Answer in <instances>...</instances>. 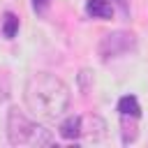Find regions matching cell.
<instances>
[{"label": "cell", "instance_id": "cell-1", "mask_svg": "<svg viewBox=\"0 0 148 148\" xmlns=\"http://www.w3.org/2000/svg\"><path fill=\"white\" fill-rule=\"evenodd\" d=\"M23 99L35 118L58 120L69 106V88L49 72H35L25 81Z\"/></svg>", "mask_w": 148, "mask_h": 148}, {"label": "cell", "instance_id": "cell-2", "mask_svg": "<svg viewBox=\"0 0 148 148\" xmlns=\"http://www.w3.org/2000/svg\"><path fill=\"white\" fill-rule=\"evenodd\" d=\"M7 136H9V143L14 146H53L56 143L53 134L44 125L30 120L16 106H12L7 113Z\"/></svg>", "mask_w": 148, "mask_h": 148}, {"label": "cell", "instance_id": "cell-3", "mask_svg": "<svg viewBox=\"0 0 148 148\" xmlns=\"http://www.w3.org/2000/svg\"><path fill=\"white\" fill-rule=\"evenodd\" d=\"M134 46H136V37L132 32L118 30V32L104 35L102 42H99V46H97V51H99V58L102 60H109V58H118V56L132 51Z\"/></svg>", "mask_w": 148, "mask_h": 148}, {"label": "cell", "instance_id": "cell-4", "mask_svg": "<svg viewBox=\"0 0 148 148\" xmlns=\"http://www.w3.org/2000/svg\"><path fill=\"white\" fill-rule=\"evenodd\" d=\"M83 134V118L81 116H69L67 120H62L60 125V136L67 141H74Z\"/></svg>", "mask_w": 148, "mask_h": 148}, {"label": "cell", "instance_id": "cell-5", "mask_svg": "<svg viewBox=\"0 0 148 148\" xmlns=\"http://www.w3.org/2000/svg\"><path fill=\"white\" fill-rule=\"evenodd\" d=\"M86 12L92 18H111L113 16V5H111V0H88Z\"/></svg>", "mask_w": 148, "mask_h": 148}, {"label": "cell", "instance_id": "cell-6", "mask_svg": "<svg viewBox=\"0 0 148 148\" xmlns=\"http://www.w3.org/2000/svg\"><path fill=\"white\" fill-rule=\"evenodd\" d=\"M118 111H120V116L139 118V116H141V106H139V99H136L134 95H125V97H120V102H118Z\"/></svg>", "mask_w": 148, "mask_h": 148}, {"label": "cell", "instance_id": "cell-7", "mask_svg": "<svg viewBox=\"0 0 148 148\" xmlns=\"http://www.w3.org/2000/svg\"><path fill=\"white\" fill-rule=\"evenodd\" d=\"M18 32V16L16 14H12V12H7L5 14V25H2V35L7 37V39H12L14 35Z\"/></svg>", "mask_w": 148, "mask_h": 148}, {"label": "cell", "instance_id": "cell-8", "mask_svg": "<svg viewBox=\"0 0 148 148\" xmlns=\"http://www.w3.org/2000/svg\"><path fill=\"white\" fill-rule=\"evenodd\" d=\"M9 92H12L9 76H7L5 72H0V102H7V99H9Z\"/></svg>", "mask_w": 148, "mask_h": 148}, {"label": "cell", "instance_id": "cell-9", "mask_svg": "<svg viewBox=\"0 0 148 148\" xmlns=\"http://www.w3.org/2000/svg\"><path fill=\"white\" fill-rule=\"evenodd\" d=\"M49 2H51V0H32V9H35L37 14H42V12H46Z\"/></svg>", "mask_w": 148, "mask_h": 148}]
</instances>
